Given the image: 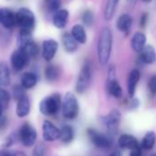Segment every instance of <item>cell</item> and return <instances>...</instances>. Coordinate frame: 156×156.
I'll return each mask as SVG.
<instances>
[{"label": "cell", "mask_w": 156, "mask_h": 156, "mask_svg": "<svg viewBox=\"0 0 156 156\" xmlns=\"http://www.w3.org/2000/svg\"><path fill=\"white\" fill-rule=\"evenodd\" d=\"M20 49H22L27 53V55L30 58L36 57L39 54V47H38V45L33 41H30V42H29L28 44H26L24 47H22Z\"/></svg>", "instance_id": "29"}, {"label": "cell", "mask_w": 156, "mask_h": 156, "mask_svg": "<svg viewBox=\"0 0 156 156\" xmlns=\"http://www.w3.org/2000/svg\"><path fill=\"white\" fill-rule=\"evenodd\" d=\"M129 156H141V147L140 146V147L130 150Z\"/></svg>", "instance_id": "39"}, {"label": "cell", "mask_w": 156, "mask_h": 156, "mask_svg": "<svg viewBox=\"0 0 156 156\" xmlns=\"http://www.w3.org/2000/svg\"><path fill=\"white\" fill-rule=\"evenodd\" d=\"M30 41H32L31 32L20 30V33L19 35V44H20V48L24 47L26 44H28Z\"/></svg>", "instance_id": "31"}, {"label": "cell", "mask_w": 156, "mask_h": 156, "mask_svg": "<svg viewBox=\"0 0 156 156\" xmlns=\"http://www.w3.org/2000/svg\"><path fill=\"white\" fill-rule=\"evenodd\" d=\"M24 89H25V88H24L22 86H16V87H14L13 96H14V98H15L17 100H19V99H20L21 98H23V97L26 96V95H25Z\"/></svg>", "instance_id": "34"}, {"label": "cell", "mask_w": 156, "mask_h": 156, "mask_svg": "<svg viewBox=\"0 0 156 156\" xmlns=\"http://www.w3.org/2000/svg\"><path fill=\"white\" fill-rule=\"evenodd\" d=\"M107 90L108 94L117 98L120 99L123 97V89L117 79V72L115 65H109L108 69V79H107Z\"/></svg>", "instance_id": "6"}, {"label": "cell", "mask_w": 156, "mask_h": 156, "mask_svg": "<svg viewBox=\"0 0 156 156\" xmlns=\"http://www.w3.org/2000/svg\"><path fill=\"white\" fill-rule=\"evenodd\" d=\"M10 84V74L9 67L3 63L0 62V85L3 87H8Z\"/></svg>", "instance_id": "28"}, {"label": "cell", "mask_w": 156, "mask_h": 156, "mask_svg": "<svg viewBox=\"0 0 156 156\" xmlns=\"http://www.w3.org/2000/svg\"><path fill=\"white\" fill-rule=\"evenodd\" d=\"M20 140L25 147H31L37 140V131L30 123H24L20 129Z\"/></svg>", "instance_id": "8"}, {"label": "cell", "mask_w": 156, "mask_h": 156, "mask_svg": "<svg viewBox=\"0 0 156 156\" xmlns=\"http://www.w3.org/2000/svg\"><path fill=\"white\" fill-rule=\"evenodd\" d=\"M47 7L51 12H56L61 9V0H47Z\"/></svg>", "instance_id": "32"}, {"label": "cell", "mask_w": 156, "mask_h": 156, "mask_svg": "<svg viewBox=\"0 0 156 156\" xmlns=\"http://www.w3.org/2000/svg\"><path fill=\"white\" fill-rule=\"evenodd\" d=\"M60 137V129H58L50 120H44L42 124V138L45 141L51 142Z\"/></svg>", "instance_id": "11"}, {"label": "cell", "mask_w": 156, "mask_h": 156, "mask_svg": "<svg viewBox=\"0 0 156 156\" xmlns=\"http://www.w3.org/2000/svg\"><path fill=\"white\" fill-rule=\"evenodd\" d=\"M148 88L151 95H156V74H153L148 82Z\"/></svg>", "instance_id": "35"}, {"label": "cell", "mask_w": 156, "mask_h": 156, "mask_svg": "<svg viewBox=\"0 0 156 156\" xmlns=\"http://www.w3.org/2000/svg\"><path fill=\"white\" fill-rule=\"evenodd\" d=\"M29 59H30V57L27 55V53L22 49L19 48L11 55V58H10L11 65H12L14 70L21 71L28 64Z\"/></svg>", "instance_id": "10"}, {"label": "cell", "mask_w": 156, "mask_h": 156, "mask_svg": "<svg viewBox=\"0 0 156 156\" xmlns=\"http://www.w3.org/2000/svg\"><path fill=\"white\" fill-rule=\"evenodd\" d=\"M74 138V131L72 126L70 125H62L60 129V137L59 140L65 144H68L73 141Z\"/></svg>", "instance_id": "23"}, {"label": "cell", "mask_w": 156, "mask_h": 156, "mask_svg": "<svg viewBox=\"0 0 156 156\" xmlns=\"http://www.w3.org/2000/svg\"><path fill=\"white\" fill-rule=\"evenodd\" d=\"M119 146L122 149L132 150L137 147H140V143L138 141V140L134 136L124 133L119 137Z\"/></svg>", "instance_id": "17"}, {"label": "cell", "mask_w": 156, "mask_h": 156, "mask_svg": "<svg viewBox=\"0 0 156 156\" xmlns=\"http://www.w3.org/2000/svg\"><path fill=\"white\" fill-rule=\"evenodd\" d=\"M0 23L7 29H11L16 24V14L9 9H0Z\"/></svg>", "instance_id": "16"}, {"label": "cell", "mask_w": 156, "mask_h": 156, "mask_svg": "<svg viewBox=\"0 0 156 156\" xmlns=\"http://www.w3.org/2000/svg\"><path fill=\"white\" fill-rule=\"evenodd\" d=\"M152 1V0H142V2L144 3H151Z\"/></svg>", "instance_id": "44"}, {"label": "cell", "mask_w": 156, "mask_h": 156, "mask_svg": "<svg viewBox=\"0 0 156 156\" xmlns=\"http://www.w3.org/2000/svg\"><path fill=\"white\" fill-rule=\"evenodd\" d=\"M82 22L87 27H91L95 21V14L92 10L87 9L82 14Z\"/></svg>", "instance_id": "30"}, {"label": "cell", "mask_w": 156, "mask_h": 156, "mask_svg": "<svg viewBox=\"0 0 156 156\" xmlns=\"http://www.w3.org/2000/svg\"><path fill=\"white\" fill-rule=\"evenodd\" d=\"M139 106H140V101H139V99L138 98H130V101H129V108L130 109H136V108H139Z\"/></svg>", "instance_id": "38"}, {"label": "cell", "mask_w": 156, "mask_h": 156, "mask_svg": "<svg viewBox=\"0 0 156 156\" xmlns=\"http://www.w3.org/2000/svg\"><path fill=\"white\" fill-rule=\"evenodd\" d=\"M30 112V101L27 96L21 98L18 100L17 108H16V113L18 117L24 118L27 117Z\"/></svg>", "instance_id": "22"}, {"label": "cell", "mask_w": 156, "mask_h": 156, "mask_svg": "<svg viewBox=\"0 0 156 156\" xmlns=\"http://www.w3.org/2000/svg\"><path fill=\"white\" fill-rule=\"evenodd\" d=\"M62 99L61 95L54 93L45 98H43L40 103V111L45 116L56 115L60 109H62Z\"/></svg>", "instance_id": "4"}, {"label": "cell", "mask_w": 156, "mask_h": 156, "mask_svg": "<svg viewBox=\"0 0 156 156\" xmlns=\"http://www.w3.org/2000/svg\"><path fill=\"white\" fill-rule=\"evenodd\" d=\"M113 47V34L108 27H104L98 41V58L101 65H107L109 62Z\"/></svg>", "instance_id": "1"}, {"label": "cell", "mask_w": 156, "mask_h": 156, "mask_svg": "<svg viewBox=\"0 0 156 156\" xmlns=\"http://www.w3.org/2000/svg\"><path fill=\"white\" fill-rule=\"evenodd\" d=\"M148 20H149V14L146 12L142 13L140 18V27L144 29L146 27V25L148 24Z\"/></svg>", "instance_id": "37"}, {"label": "cell", "mask_w": 156, "mask_h": 156, "mask_svg": "<svg viewBox=\"0 0 156 156\" xmlns=\"http://www.w3.org/2000/svg\"><path fill=\"white\" fill-rule=\"evenodd\" d=\"M4 106H3V104L0 102V117L2 116V114H3V111H4Z\"/></svg>", "instance_id": "42"}, {"label": "cell", "mask_w": 156, "mask_h": 156, "mask_svg": "<svg viewBox=\"0 0 156 156\" xmlns=\"http://www.w3.org/2000/svg\"><path fill=\"white\" fill-rule=\"evenodd\" d=\"M92 76H93V64L91 61L87 60L83 63L79 74H78L76 84H75V92L78 94L85 93L90 86Z\"/></svg>", "instance_id": "2"}, {"label": "cell", "mask_w": 156, "mask_h": 156, "mask_svg": "<svg viewBox=\"0 0 156 156\" xmlns=\"http://www.w3.org/2000/svg\"><path fill=\"white\" fill-rule=\"evenodd\" d=\"M108 156H122V153H121V151H119V150H115V151H113Z\"/></svg>", "instance_id": "40"}, {"label": "cell", "mask_w": 156, "mask_h": 156, "mask_svg": "<svg viewBox=\"0 0 156 156\" xmlns=\"http://www.w3.org/2000/svg\"><path fill=\"white\" fill-rule=\"evenodd\" d=\"M146 45V35L141 31H137L133 34L130 40V47L135 52H140Z\"/></svg>", "instance_id": "20"}, {"label": "cell", "mask_w": 156, "mask_h": 156, "mask_svg": "<svg viewBox=\"0 0 156 156\" xmlns=\"http://www.w3.org/2000/svg\"><path fill=\"white\" fill-rule=\"evenodd\" d=\"M62 114L66 119L73 120L79 115L80 107L76 97L72 92H67L62 99Z\"/></svg>", "instance_id": "3"}, {"label": "cell", "mask_w": 156, "mask_h": 156, "mask_svg": "<svg viewBox=\"0 0 156 156\" xmlns=\"http://www.w3.org/2000/svg\"><path fill=\"white\" fill-rule=\"evenodd\" d=\"M45 146L43 143H39L36 145L34 151H33V154L32 156H44L45 155Z\"/></svg>", "instance_id": "36"}, {"label": "cell", "mask_w": 156, "mask_h": 156, "mask_svg": "<svg viewBox=\"0 0 156 156\" xmlns=\"http://www.w3.org/2000/svg\"><path fill=\"white\" fill-rule=\"evenodd\" d=\"M140 78V73L138 69H133L130 71L128 76V80H127V89H128V95L129 98L135 97L137 86L139 84Z\"/></svg>", "instance_id": "13"}, {"label": "cell", "mask_w": 156, "mask_h": 156, "mask_svg": "<svg viewBox=\"0 0 156 156\" xmlns=\"http://www.w3.org/2000/svg\"><path fill=\"white\" fill-rule=\"evenodd\" d=\"M0 86H1V85H0Z\"/></svg>", "instance_id": "46"}, {"label": "cell", "mask_w": 156, "mask_h": 156, "mask_svg": "<svg viewBox=\"0 0 156 156\" xmlns=\"http://www.w3.org/2000/svg\"><path fill=\"white\" fill-rule=\"evenodd\" d=\"M59 44L55 40L52 39H48L45 40L42 43V58L46 62H51L56 55L57 51H58Z\"/></svg>", "instance_id": "12"}, {"label": "cell", "mask_w": 156, "mask_h": 156, "mask_svg": "<svg viewBox=\"0 0 156 156\" xmlns=\"http://www.w3.org/2000/svg\"><path fill=\"white\" fill-rule=\"evenodd\" d=\"M38 82L37 75L33 73H25L21 76V86L25 89H31L33 88Z\"/></svg>", "instance_id": "24"}, {"label": "cell", "mask_w": 156, "mask_h": 156, "mask_svg": "<svg viewBox=\"0 0 156 156\" xmlns=\"http://www.w3.org/2000/svg\"><path fill=\"white\" fill-rule=\"evenodd\" d=\"M36 19L34 13L29 9L22 8L16 12V24L20 30L32 32L35 28Z\"/></svg>", "instance_id": "5"}, {"label": "cell", "mask_w": 156, "mask_h": 156, "mask_svg": "<svg viewBox=\"0 0 156 156\" xmlns=\"http://www.w3.org/2000/svg\"><path fill=\"white\" fill-rule=\"evenodd\" d=\"M14 156H26V154L22 151H17L16 153H14Z\"/></svg>", "instance_id": "43"}, {"label": "cell", "mask_w": 156, "mask_h": 156, "mask_svg": "<svg viewBox=\"0 0 156 156\" xmlns=\"http://www.w3.org/2000/svg\"><path fill=\"white\" fill-rule=\"evenodd\" d=\"M87 135H88V138L90 139L91 142L98 148L109 149L112 145V142L108 136H106L105 134H103L94 129H88Z\"/></svg>", "instance_id": "9"}, {"label": "cell", "mask_w": 156, "mask_h": 156, "mask_svg": "<svg viewBox=\"0 0 156 156\" xmlns=\"http://www.w3.org/2000/svg\"><path fill=\"white\" fill-rule=\"evenodd\" d=\"M140 61L145 64H152L156 62V51L151 44H146L144 48L139 52Z\"/></svg>", "instance_id": "14"}, {"label": "cell", "mask_w": 156, "mask_h": 156, "mask_svg": "<svg viewBox=\"0 0 156 156\" xmlns=\"http://www.w3.org/2000/svg\"><path fill=\"white\" fill-rule=\"evenodd\" d=\"M71 34L79 44H85L87 41V34L84 25L76 24L72 27Z\"/></svg>", "instance_id": "21"}, {"label": "cell", "mask_w": 156, "mask_h": 156, "mask_svg": "<svg viewBox=\"0 0 156 156\" xmlns=\"http://www.w3.org/2000/svg\"><path fill=\"white\" fill-rule=\"evenodd\" d=\"M45 77L49 82H55L60 77V69L53 64H50L45 69Z\"/></svg>", "instance_id": "27"}, {"label": "cell", "mask_w": 156, "mask_h": 156, "mask_svg": "<svg viewBox=\"0 0 156 156\" xmlns=\"http://www.w3.org/2000/svg\"><path fill=\"white\" fill-rule=\"evenodd\" d=\"M69 20V11L67 9H61L54 12L52 17V24L55 28L62 30L66 27Z\"/></svg>", "instance_id": "15"}, {"label": "cell", "mask_w": 156, "mask_h": 156, "mask_svg": "<svg viewBox=\"0 0 156 156\" xmlns=\"http://www.w3.org/2000/svg\"><path fill=\"white\" fill-rule=\"evenodd\" d=\"M151 156H156V155H155V154H154V155H151Z\"/></svg>", "instance_id": "45"}, {"label": "cell", "mask_w": 156, "mask_h": 156, "mask_svg": "<svg viewBox=\"0 0 156 156\" xmlns=\"http://www.w3.org/2000/svg\"><path fill=\"white\" fill-rule=\"evenodd\" d=\"M132 23H133V20H132V18L130 15L122 14L118 19L117 23H116V27L120 32L124 33L125 35H128L130 31Z\"/></svg>", "instance_id": "19"}, {"label": "cell", "mask_w": 156, "mask_h": 156, "mask_svg": "<svg viewBox=\"0 0 156 156\" xmlns=\"http://www.w3.org/2000/svg\"><path fill=\"white\" fill-rule=\"evenodd\" d=\"M61 41H62V44L63 49L65 50L66 52L68 53H73L77 48H78V43L75 39L73 37V35L71 34V32H63L62 37H61Z\"/></svg>", "instance_id": "18"}, {"label": "cell", "mask_w": 156, "mask_h": 156, "mask_svg": "<svg viewBox=\"0 0 156 156\" xmlns=\"http://www.w3.org/2000/svg\"><path fill=\"white\" fill-rule=\"evenodd\" d=\"M119 0H107L105 10H104V19L107 21H109L113 19Z\"/></svg>", "instance_id": "25"}, {"label": "cell", "mask_w": 156, "mask_h": 156, "mask_svg": "<svg viewBox=\"0 0 156 156\" xmlns=\"http://www.w3.org/2000/svg\"><path fill=\"white\" fill-rule=\"evenodd\" d=\"M102 123L107 127L108 132L113 135L117 132L119 123L121 121V113L119 109H112L107 115L101 118Z\"/></svg>", "instance_id": "7"}, {"label": "cell", "mask_w": 156, "mask_h": 156, "mask_svg": "<svg viewBox=\"0 0 156 156\" xmlns=\"http://www.w3.org/2000/svg\"><path fill=\"white\" fill-rule=\"evenodd\" d=\"M0 156H14V153H11L10 151H0Z\"/></svg>", "instance_id": "41"}, {"label": "cell", "mask_w": 156, "mask_h": 156, "mask_svg": "<svg viewBox=\"0 0 156 156\" xmlns=\"http://www.w3.org/2000/svg\"><path fill=\"white\" fill-rule=\"evenodd\" d=\"M155 142H156V134L154 131H148L143 139L141 140V142H140V147L141 149H144V150H151L154 145H155Z\"/></svg>", "instance_id": "26"}, {"label": "cell", "mask_w": 156, "mask_h": 156, "mask_svg": "<svg viewBox=\"0 0 156 156\" xmlns=\"http://www.w3.org/2000/svg\"><path fill=\"white\" fill-rule=\"evenodd\" d=\"M9 100H10V94L5 89H0V102L3 104L5 108L8 107Z\"/></svg>", "instance_id": "33"}]
</instances>
